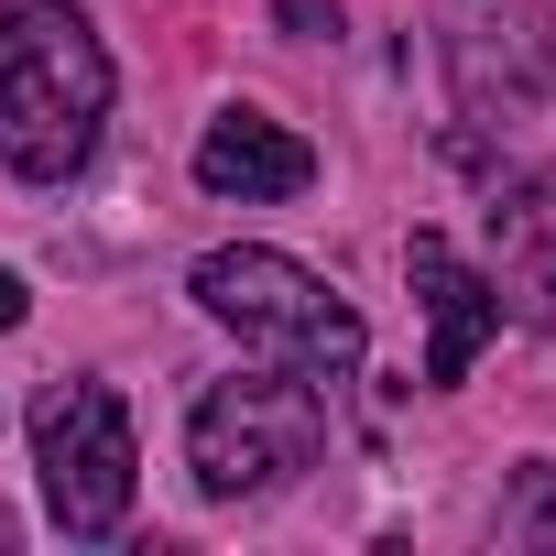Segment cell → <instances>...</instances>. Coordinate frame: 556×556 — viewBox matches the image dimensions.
<instances>
[{"mask_svg": "<svg viewBox=\"0 0 556 556\" xmlns=\"http://www.w3.org/2000/svg\"><path fill=\"white\" fill-rule=\"evenodd\" d=\"M404 273H415V306H426V382H469V361L502 328V285L480 262H458L447 229H415L404 240Z\"/></svg>", "mask_w": 556, "mask_h": 556, "instance_id": "cell-5", "label": "cell"}, {"mask_svg": "<svg viewBox=\"0 0 556 556\" xmlns=\"http://www.w3.org/2000/svg\"><path fill=\"white\" fill-rule=\"evenodd\" d=\"M513 523H523L534 545H556V458H545V469L523 480V513H513Z\"/></svg>", "mask_w": 556, "mask_h": 556, "instance_id": "cell-8", "label": "cell"}, {"mask_svg": "<svg viewBox=\"0 0 556 556\" xmlns=\"http://www.w3.org/2000/svg\"><path fill=\"white\" fill-rule=\"evenodd\" d=\"M23 306H34V295H23V273H0V328H23Z\"/></svg>", "mask_w": 556, "mask_h": 556, "instance_id": "cell-10", "label": "cell"}, {"mask_svg": "<svg viewBox=\"0 0 556 556\" xmlns=\"http://www.w3.org/2000/svg\"><path fill=\"white\" fill-rule=\"evenodd\" d=\"M0 545H12V513H0Z\"/></svg>", "mask_w": 556, "mask_h": 556, "instance_id": "cell-11", "label": "cell"}, {"mask_svg": "<svg viewBox=\"0 0 556 556\" xmlns=\"http://www.w3.org/2000/svg\"><path fill=\"white\" fill-rule=\"evenodd\" d=\"M491 285H502V306L556 328V186H513L491 207Z\"/></svg>", "mask_w": 556, "mask_h": 556, "instance_id": "cell-7", "label": "cell"}, {"mask_svg": "<svg viewBox=\"0 0 556 556\" xmlns=\"http://www.w3.org/2000/svg\"><path fill=\"white\" fill-rule=\"evenodd\" d=\"M273 12H285V34H339V12H328V0H273Z\"/></svg>", "mask_w": 556, "mask_h": 556, "instance_id": "cell-9", "label": "cell"}, {"mask_svg": "<svg viewBox=\"0 0 556 556\" xmlns=\"http://www.w3.org/2000/svg\"><path fill=\"white\" fill-rule=\"evenodd\" d=\"M317 437H328V404L306 371H229L197 393L186 415V469L207 502H251V491H285L295 469H317Z\"/></svg>", "mask_w": 556, "mask_h": 556, "instance_id": "cell-3", "label": "cell"}, {"mask_svg": "<svg viewBox=\"0 0 556 556\" xmlns=\"http://www.w3.org/2000/svg\"><path fill=\"white\" fill-rule=\"evenodd\" d=\"M317 153L273 121V110H218L197 131V186L207 197H240V207H273V197H306Z\"/></svg>", "mask_w": 556, "mask_h": 556, "instance_id": "cell-6", "label": "cell"}, {"mask_svg": "<svg viewBox=\"0 0 556 556\" xmlns=\"http://www.w3.org/2000/svg\"><path fill=\"white\" fill-rule=\"evenodd\" d=\"M34 469H45V513H55V534H77V545H99V534H121V513H131V415H121V393L110 382H55L45 404H34Z\"/></svg>", "mask_w": 556, "mask_h": 556, "instance_id": "cell-4", "label": "cell"}, {"mask_svg": "<svg viewBox=\"0 0 556 556\" xmlns=\"http://www.w3.org/2000/svg\"><path fill=\"white\" fill-rule=\"evenodd\" d=\"M186 295H197L218 328H240L262 361L306 371V382H350V371L371 361V328H361V306H350V295H328V285H317V273H306L295 251H262V240H240V251H207V262L186 273Z\"/></svg>", "mask_w": 556, "mask_h": 556, "instance_id": "cell-2", "label": "cell"}, {"mask_svg": "<svg viewBox=\"0 0 556 556\" xmlns=\"http://www.w3.org/2000/svg\"><path fill=\"white\" fill-rule=\"evenodd\" d=\"M110 121V45L66 0H12L0 12V164L23 186H66L99 153Z\"/></svg>", "mask_w": 556, "mask_h": 556, "instance_id": "cell-1", "label": "cell"}]
</instances>
